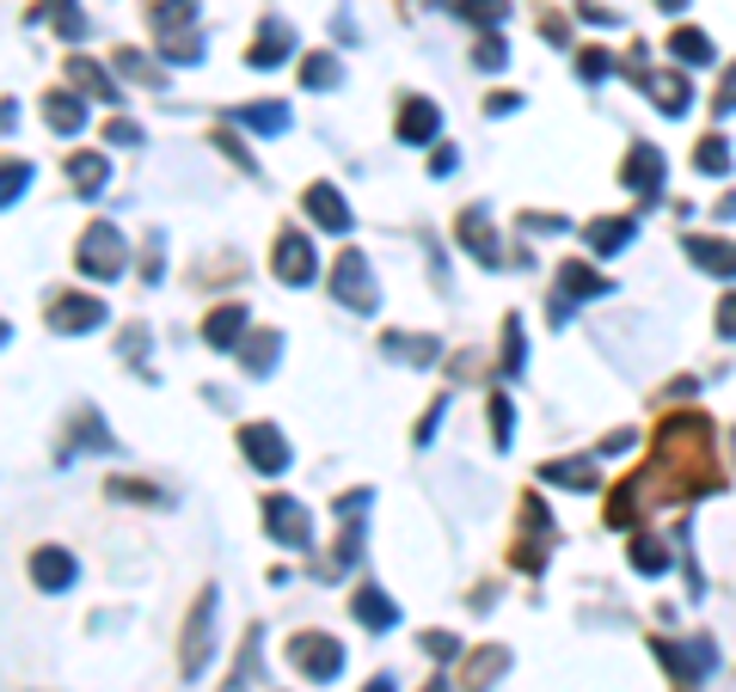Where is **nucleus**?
<instances>
[{
    "label": "nucleus",
    "mask_w": 736,
    "mask_h": 692,
    "mask_svg": "<svg viewBox=\"0 0 736 692\" xmlns=\"http://www.w3.org/2000/svg\"><path fill=\"white\" fill-rule=\"evenodd\" d=\"M160 44H166V62H203V32H197V0H154L148 7Z\"/></svg>",
    "instance_id": "obj_1"
},
{
    "label": "nucleus",
    "mask_w": 736,
    "mask_h": 692,
    "mask_svg": "<svg viewBox=\"0 0 736 692\" xmlns=\"http://www.w3.org/2000/svg\"><path fill=\"white\" fill-rule=\"evenodd\" d=\"M124 263H129L124 227L93 221V227H86V239H80V270H86V277H98V282H110V277H124Z\"/></svg>",
    "instance_id": "obj_2"
},
{
    "label": "nucleus",
    "mask_w": 736,
    "mask_h": 692,
    "mask_svg": "<svg viewBox=\"0 0 736 692\" xmlns=\"http://www.w3.org/2000/svg\"><path fill=\"white\" fill-rule=\"evenodd\" d=\"M608 294H614V282L596 277L589 263H564V270H559V289H552V325L564 331V319H571L583 301H608Z\"/></svg>",
    "instance_id": "obj_3"
},
{
    "label": "nucleus",
    "mask_w": 736,
    "mask_h": 692,
    "mask_svg": "<svg viewBox=\"0 0 736 692\" xmlns=\"http://www.w3.org/2000/svg\"><path fill=\"white\" fill-rule=\"evenodd\" d=\"M331 301H344L350 313H375L381 294H375V277H369V258L362 251H344L338 270H331Z\"/></svg>",
    "instance_id": "obj_4"
},
{
    "label": "nucleus",
    "mask_w": 736,
    "mask_h": 692,
    "mask_svg": "<svg viewBox=\"0 0 736 692\" xmlns=\"http://www.w3.org/2000/svg\"><path fill=\"white\" fill-rule=\"evenodd\" d=\"M657 661L675 668V687L681 692H700V675L719 668V649H712V637H688V644H657Z\"/></svg>",
    "instance_id": "obj_5"
},
{
    "label": "nucleus",
    "mask_w": 736,
    "mask_h": 692,
    "mask_svg": "<svg viewBox=\"0 0 736 692\" xmlns=\"http://www.w3.org/2000/svg\"><path fill=\"white\" fill-rule=\"evenodd\" d=\"M289 656H295V668L307 680H319V687H326V680H338L344 675V644H338V637H326V631H307V637H295V644H289Z\"/></svg>",
    "instance_id": "obj_6"
},
{
    "label": "nucleus",
    "mask_w": 736,
    "mask_h": 692,
    "mask_svg": "<svg viewBox=\"0 0 736 692\" xmlns=\"http://www.w3.org/2000/svg\"><path fill=\"white\" fill-rule=\"evenodd\" d=\"M265 527L277 546H289V552H307V539H314V521H307V508L295 503V496H270L265 503Z\"/></svg>",
    "instance_id": "obj_7"
},
{
    "label": "nucleus",
    "mask_w": 736,
    "mask_h": 692,
    "mask_svg": "<svg viewBox=\"0 0 736 692\" xmlns=\"http://www.w3.org/2000/svg\"><path fill=\"white\" fill-rule=\"evenodd\" d=\"M209 656H215V588L197 600V613H190V625H185V675L197 680L209 668Z\"/></svg>",
    "instance_id": "obj_8"
},
{
    "label": "nucleus",
    "mask_w": 736,
    "mask_h": 692,
    "mask_svg": "<svg viewBox=\"0 0 736 692\" xmlns=\"http://www.w3.org/2000/svg\"><path fill=\"white\" fill-rule=\"evenodd\" d=\"M240 447H246V460L258 466V472H270V478L289 472V442H282V430H270V423H246V430H240Z\"/></svg>",
    "instance_id": "obj_9"
},
{
    "label": "nucleus",
    "mask_w": 736,
    "mask_h": 692,
    "mask_svg": "<svg viewBox=\"0 0 736 692\" xmlns=\"http://www.w3.org/2000/svg\"><path fill=\"white\" fill-rule=\"evenodd\" d=\"M74 576H80L74 552H62V546H37V552H32V583L44 588V595H68Z\"/></svg>",
    "instance_id": "obj_10"
},
{
    "label": "nucleus",
    "mask_w": 736,
    "mask_h": 692,
    "mask_svg": "<svg viewBox=\"0 0 736 692\" xmlns=\"http://www.w3.org/2000/svg\"><path fill=\"white\" fill-rule=\"evenodd\" d=\"M277 277L289 282V289H307V282L319 277V258H314V246H307V239H301V233H282L277 239Z\"/></svg>",
    "instance_id": "obj_11"
},
{
    "label": "nucleus",
    "mask_w": 736,
    "mask_h": 692,
    "mask_svg": "<svg viewBox=\"0 0 736 692\" xmlns=\"http://www.w3.org/2000/svg\"><path fill=\"white\" fill-rule=\"evenodd\" d=\"M620 185L639 190L644 202H657L663 197V154L657 148H632V160L620 166Z\"/></svg>",
    "instance_id": "obj_12"
},
{
    "label": "nucleus",
    "mask_w": 736,
    "mask_h": 692,
    "mask_svg": "<svg viewBox=\"0 0 736 692\" xmlns=\"http://www.w3.org/2000/svg\"><path fill=\"white\" fill-rule=\"evenodd\" d=\"M49 325H56V331H98V325H105V301H93V294H62V301L49 307Z\"/></svg>",
    "instance_id": "obj_13"
},
{
    "label": "nucleus",
    "mask_w": 736,
    "mask_h": 692,
    "mask_svg": "<svg viewBox=\"0 0 736 692\" xmlns=\"http://www.w3.org/2000/svg\"><path fill=\"white\" fill-rule=\"evenodd\" d=\"M460 246H467L472 258L486 263V270H498V263H503L498 239H491V209H479V202H472L467 215H460Z\"/></svg>",
    "instance_id": "obj_14"
},
{
    "label": "nucleus",
    "mask_w": 736,
    "mask_h": 692,
    "mask_svg": "<svg viewBox=\"0 0 736 692\" xmlns=\"http://www.w3.org/2000/svg\"><path fill=\"white\" fill-rule=\"evenodd\" d=\"M289 49H295L289 19H265V32H258V44H252L246 62H252V68H282V62H289Z\"/></svg>",
    "instance_id": "obj_15"
},
{
    "label": "nucleus",
    "mask_w": 736,
    "mask_h": 692,
    "mask_svg": "<svg viewBox=\"0 0 736 692\" xmlns=\"http://www.w3.org/2000/svg\"><path fill=\"white\" fill-rule=\"evenodd\" d=\"M442 129V110L430 105V98H406V110H399V141L406 148H423V141H436Z\"/></svg>",
    "instance_id": "obj_16"
},
{
    "label": "nucleus",
    "mask_w": 736,
    "mask_h": 692,
    "mask_svg": "<svg viewBox=\"0 0 736 692\" xmlns=\"http://www.w3.org/2000/svg\"><path fill=\"white\" fill-rule=\"evenodd\" d=\"M307 215H314L326 233H350V227H357V215L344 209L338 185H314V190H307Z\"/></svg>",
    "instance_id": "obj_17"
},
{
    "label": "nucleus",
    "mask_w": 736,
    "mask_h": 692,
    "mask_svg": "<svg viewBox=\"0 0 736 692\" xmlns=\"http://www.w3.org/2000/svg\"><path fill=\"white\" fill-rule=\"evenodd\" d=\"M68 86H74V93H86V98H98V105H117V80L105 74V68H93L86 62V56H68Z\"/></svg>",
    "instance_id": "obj_18"
},
{
    "label": "nucleus",
    "mask_w": 736,
    "mask_h": 692,
    "mask_svg": "<svg viewBox=\"0 0 736 692\" xmlns=\"http://www.w3.org/2000/svg\"><path fill=\"white\" fill-rule=\"evenodd\" d=\"M44 124L56 129V136H80V129H86V98L80 93H49L44 98Z\"/></svg>",
    "instance_id": "obj_19"
},
{
    "label": "nucleus",
    "mask_w": 736,
    "mask_h": 692,
    "mask_svg": "<svg viewBox=\"0 0 736 692\" xmlns=\"http://www.w3.org/2000/svg\"><path fill=\"white\" fill-rule=\"evenodd\" d=\"M644 80V93L657 98V110H669V117H688L693 93H688V80L681 74H639Z\"/></svg>",
    "instance_id": "obj_20"
},
{
    "label": "nucleus",
    "mask_w": 736,
    "mask_h": 692,
    "mask_svg": "<svg viewBox=\"0 0 736 692\" xmlns=\"http://www.w3.org/2000/svg\"><path fill=\"white\" fill-rule=\"evenodd\" d=\"M240 331H246V307H240V301H227V307H215L203 319V338L215 343V350H240Z\"/></svg>",
    "instance_id": "obj_21"
},
{
    "label": "nucleus",
    "mask_w": 736,
    "mask_h": 692,
    "mask_svg": "<svg viewBox=\"0 0 736 692\" xmlns=\"http://www.w3.org/2000/svg\"><path fill=\"white\" fill-rule=\"evenodd\" d=\"M105 178H110V160L105 154H74V160H68V185H74L86 202L105 190Z\"/></svg>",
    "instance_id": "obj_22"
},
{
    "label": "nucleus",
    "mask_w": 736,
    "mask_h": 692,
    "mask_svg": "<svg viewBox=\"0 0 736 692\" xmlns=\"http://www.w3.org/2000/svg\"><path fill=\"white\" fill-rule=\"evenodd\" d=\"M688 258L700 263V270H712V277L736 282V246L731 239H688Z\"/></svg>",
    "instance_id": "obj_23"
},
{
    "label": "nucleus",
    "mask_w": 736,
    "mask_h": 692,
    "mask_svg": "<svg viewBox=\"0 0 736 692\" xmlns=\"http://www.w3.org/2000/svg\"><path fill=\"white\" fill-rule=\"evenodd\" d=\"M350 607H357V619H362V625H369V631H393V625H399V607H393V600L381 595L375 583L362 588V595L350 600Z\"/></svg>",
    "instance_id": "obj_24"
},
{
    "label": "nucleus",
    "mask_w": 736,
    "mask_h": 692,
    "mask_svg": "<svg viewBox=\"0 0 736 692\" xmlns=\"http://www.w3.org/2000/svg\"><path fill=\"white\" fill-rule=\"evenodd\" d=\"M510 668V649L503 644H491V649H479V656L467 661V692H491V680Z\"/></svg>",
    "instance_id": "obj_25"
},
{
    "label": "nucleus",
    "mask_w": 736,
    "mask_h": 692,
    "mask_svg": "<svg viewBox=\"0 0 736 692\" xmlns=\"http://www.w3.org/2000/svg\"><path fill=\"white\" fill-rule=\"evenodd\" d=\"M227 124H246L258 136H282L289 129V110L282 105H240V110H227Z\"/></svg>",
    "instance_id": "obj_26"
},
{
    "label": "nucleus",
    "mask_w": 736,
    "mask_h": 692,
    "mask_svg": "<svg viewBox=\"0 0 736 692\" xmlns=\"http://www.w3.org/2000/svg\"><path fill=\"white\" fill-rule=\"evenodd\" d=\"M596 460H547V484H571V491H596Z\"/></svg>",
    "instance_id": "obj_27"
},
{
    "label": "nucleus",
    "mask_w": 736,
    "mask_h": 692,
    "mask_svg": "<svg viewBox=\"0 0 736 692\" xmlns=\"http://www.w3.org/2000/svg\"><path fill=\"white\" fill-rule=\"evenodd\" d=\"M669 56H675L681 68H705V62H712V37L688 25V32H675V37H669Z\"/></svg>",
    "instance_id": "obj_28"
},
{
    "label": "nucleus",
    "mask_w": 736,
    "mask_h": 692,
    "mask_svg": "<svg viewBox=\"0 0 736 692\" xmlns=\"http://www.w3.org/2000/svg\"><path fill=\"white\" fill-rule=\"evenodd\" d=\"M301 80H307L314 93H331V86H344V62L319 49V56H307V68H301Z\"/></svg>",
    "instance_id": "obj_29"
},
{
    "label": "nucleus",
    "mask_w": 736,
    "mask_h": 692,
    "mask_svg": "<svg viewBox=\"0 0 736 692\" xmlns=\"http://www.w3.org/2000/svg\"><path fill=\"white\" fill-rule=\"evenodd\" d=\"M277 350H282L277 331H258V338L240 350V355H246V374H270V368H277Z\"/></svg>",
    "instance_id": "obj_30"
},
{
    "label": "nucleus",
    "mask_w": 736,
    "mask_h": 692,
    "mask_svg": "<svg viewBox=\"0 0 736 692\" xmlns=\"http://www.w3.org/2000/svg\"><path fill=\"white\" fill-rule=\"evenodd\" d=\"M632 570L639 576H663L669 570V546L663 539H632Z\"/></svg>",
    "instance_id": "obj_31"
},
{
    "label": "nucleus",
    "mask_w": 736,
    "mask_h": 692,
    "mask_svg": "<svg viewBox=\"0 0 736 692\" xmlns=\"http://www.w3.org/2000/svg\"><path fill=\"white\" fill-rule=\"evenodd\" d=\"M117 74L141 80V86H166V68H160V62H148L141 49H124V56H117Z\"/></svg>",
    "instance_id": "obj_32"
},
{
    "label": "nucleus",
    "mask_w": 736,
    "mask_h": 692,
    "mask_svg": "<svg viewBox=\"0 0 736 692\" xmlns=\"http://www.w3.org/2000/svg\"><path fill=\"white\" fill-rule=\"evenodd\" d=\"M589 246H596L601 258H614L620 246H632V221H596V227H589Z\"/></svg>",
    "instance_id": "obj_33"
},
{
    "label": "nucleus",
    "mask_w": 736,
    "mask_h": 692,
    "mask_svg": "<svg viewBox=\"0 0 736 692\" xmlns=\"http://www.w3.org/2000/svg\"><path fill=\"white\" fill-rule=\"evenodd\" d=\"M455 13H460V19H472L479 32H498V25H503V13H510V7H503V0H460Z\"/></svg>",
    "instance_id": "obj_34"
},
{
    "label": "nucleus",
    "mask_w": 736,
    "mask_h": 692,
    "mask_svg": "<svg viewBox=\"0 0 736 692\" xmlns=\"http://www.w3.org/2000/svg\"><path fill=\"white\" fill-rule=\"evenodd\" d=\"M693 166H700L705 178H724V172H731V148H724L719 136H705V141H700V154H693Z\"/></svg>",
    "instance_id": "obj_35"
},
{
    "label": "nucleus",
    "mask_w": 736,
    "mask_h": 692,
    "mask_svg": "<svg viewBox=\"0 0 736 692\" xmlns=\"http://www.w3.org/2000/svg\"><path fill=\"white\" fill-rule=\"evenodd\" d=\"M25 185H32V166H25V160H7V178H0V209H19Z\"/></svg>",
    "instance_id": "obj_36"
},
{
    "label": "nucleus",
    "mask_w": 736,
    "mask_h": 692,
    "mask_svg": "<svg viewBox=\"0 0 736 692\" xmlns=\"http://www.w3.org/2000/svg\"><path fill=\"white\" fill-rule=\"evenodd\" d=\"M387 350H393V355H406V362H418V368H430L442 343H436V338H387Z\"/></svg>",
    "instance_id": "obj_37"
},
{
    "label": "nucleus",
    "mask_w": 736,
    "mask_h": 692,
    "mask_svg": "<svg viewBox=\"0 0 736 692\" xmlns=\"http://www.w3.org/2000/svg\"><path fill=\"white\" fill-rule=\"evenodd\" d=\"M522 343H528V338H522V319H503V368H510V374L528 368V350H522Z\"/></svg>",
    "instance_id": "obj_38"
},
{
    "label": "nucleus",
    "mask_w": 736,
    "mask_h": 692,
    "mask_svg": "<svg viewBox=\"0 0 736 692\" xmlns=\"http://www.w3.org/2000/svg\"><path fill=\"white\" fill-rule=\"evenodd\" d=\"M472 62L486 68V74H498V68L510 62V49H503V37H498V32H486V37H479V49H472Z\"/></svg>",
    "instance_id": "obj_39"
},
{
    "label": "nucleus",
    "mask_w": 736,
    "mask_h": 692,
    "mask_svg": "<svg viewBox=\"0 0 736 692\" xmlns=\"http://www.w3.org/2000/svg\"><path fill=\"white\" fill-rule=\"evenodd\" d=\"M510 435H516V411H510V399L498 392V399H491V442L510 447Z\"/></svg>",
    "instance_id": "obj_40"
},
{
    "label": "nucleus",
    "mask_w": 736,
    "mask_h": 692,
    "mask_svg": "<svg viewBox=\"0 0 736 692\" xmlns=\"http://www.w3.org/2000/svg\"><path fill=\"white\" fill-rule=\"evenodd\" d=\"M577 74L583 80H608L614 74V56H608V49H577Z\"/></svg>",
    "instance_id": "obj_41"
},
{
    "label": "nucleus",
    "mask_w": 736,
    "mask_h": 692,
    "mask_svg": "<svg viewBox=\"0 0 736 692\" xmlns=\"http://www.w3.org/2000/svg\"><path fill=\"white\" fill-rule=\"evenodd\" d=\"M736 110V68H724V86L712 93V117H731Z\"/></svg>",
    "instance_id": "obj_42"
},
{
    "label": "nucleus",
    "mask_w": 736,
    "mask_h": 692,
    "mask_svg": "<svg viewBox=\"0 0 736 692\" xmlns=\"http://www.w3.org/2000/svg\"><path fill=\"white\" fill-rule=\"evenodd\" d=\"M105 141H110V148H141V129L129 124V117H117V124L105 129Z\"/></svg>",
    "instance_id": "obj_43"
},
{
    "label": "nucleus",
    "mask_w": 736,
    "mask_h": 692,
    "mask_svg": "<svg viewBox=\"0 0 736 692\" xmlns=\"http://www.w3.org/2000/svg\"><path fill=\"white\" fill-rule=\"evenodd\" d=\"M423 649H430V656H436V661H448V656H455V637H448V631H423Z\"/></svg>",
    "instance_id": "obj_44"
},
{
    "label": "nucleus",
    "mask_w": 736,
    "mask_h": 692,
    "mask_svg": "<svg viewBox=\"0 0 736 692\" xmlns=\"http://www.w3.org/2000/svg\"><path fill=\"white\" fill-rule=\"evenodd\" d=\"M522 227L528 233H571V221L564 215H522Z\"/></svg>",
    "instance_id": "obj_45"
},
{
    "label": "nucleus",
    "mask_w": 736,
    "mask_h": 692,
    "mask_svg": "<svg viewBox=\"0 0 736 692\" xmlns=\"http://www.w3.org/2000/svg\"><path fill=\"white\" fill-rule=\"evenodd\" d=\"M719 338L736 343V294H724V301H719Z\"/></svg>",
    "instance_id": "obj_46"
},
{
    "label": "nucleus",
    "mask_w": 736,
    "mask_h": 692,
    "mask_svg": "<svg viewBox=\"0 0 736 692\" xmlns=\"http://www.w3.org/2000/svg\"><path fill=\"white\" fill-rule=\"evenodd\" d=\"M516 105H522L516 93H498V98H486V110H491V117H510V110H516Z\"/></svg>",
    "instance_id": "obj_47"
},
{
    "label": "nucleus",
    "mask_w": 736,
    "mask_h": 692,
    "mask_svg": "<svg viewBox=\"0 0 736 692\" xmlns=\"http://www.w3.org/2000/svg\"><path fill=\"white\" fill-rule=\"evenodd\" d=\"M430 172H436V178H448V172H455V148H436V160H430Z\"/></svg>",
    "instance_id": "obj_48"
},
{
    "label": "nucleus",
    "mask_w": 736,
    "mask_h": 692,
    "mask_svg": "<svg viewBox=\"0 0 736 692\" xmlns=\"http://www.w3.org/2000/svg\"><path fill=\"white\" fill-rule=\"evenodd\" d=\"M369 692H393V675H375V680H369Z\"/></svg>",
    "instance_id": "obj_49"
},
{
    "label": "nucleus",
    "mask_w": 736,
    "mask_h": 692,
    "mask_svg": "<svg viewBox=\"0 0 736 692\" xmlns=\"http://www.w3.org/2000/svg\"><path fill=\"white\" fill-rule=\"evenodd\" d=\"M423 692H455V680H430V687H423Z\"/></svg>",
    "instance_id": "obj_50"
},
{
    "label": "nucleus",
    "mask_w": 736,
    "mask_h": 692,
    "mask_svg": "<svg viewBox=\"0 0 736 692\" xmlns=\"http://www.w3.org/2000/svg\"><path fill=\"white\" fill-rule=\"evenodd\" d=\"M681 7H688V0H663V13H681Z\"/></svg>",
    "instance_id": "obj_51"
},
{
    "label": "nucleus",
    "mask_w": 736,
    "mask_h": 692,
    "mask_svg": "<svg viewBox=\"0 0 736 692\" xmlns=\"http://www.w3.org/2000/svg\"><path fill=\"white\" fill-rule=\"evenodd\" d=\"M731 447H736V430H731Z\"/></svg>",
    "instance_id": "obj_52"
}]
</instances>
